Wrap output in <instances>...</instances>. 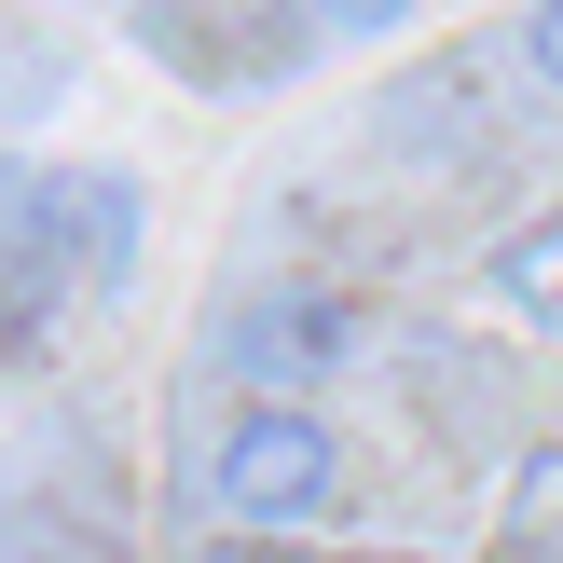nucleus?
I'll use <instances>...</instances> for the list:
<instances>
[{"label": "nucleus", "mask_w": 563, "mask_h": 563, "mask_svg": "<svg viewBox=\"0 0 563 563\" xmlns=\"http://www.w3.org/2000/svg\"><path fill=\"white\" fill-rule=\"evenodd\" d=\"M137 289V179L124 165H27L14 179V344H42L55 302Z\"/></svg>", "instance_id": "nucleus-1"}, {"label": "nucleus", "mask_w": 563, "mask_h": 563, "mask_svg": "<svg viewBox=\"0 0 563 563\" xmlns=\"http://www.w3.org/2000/svg\"><path fill=\"white\" fill-rule=\"evenodd\" d=\"M330 495H344V440H330L317 399L220 412V440H207V509L220 522H247V537H317Z\"/></svg>", "instance_id": "nucleus-2"}, {"label": "nucleus", "mask_w": 563, "mask_h": 563, "mask_svg": "<svg viewBox=\"0 0 563 563\" xmlns=\"http://www.w3.org/2000/svg\"><path fill=\"white\" fill-rule=\"evenodd\" d=\"M357 357V302L344 289H262L234 302V317L207 330V372H234L247 399H302V385H330Z\"/></svg>", "instance_id": "nucleus-3"}, {"label": "nucleus", "mask_w": 563, "mask_h": 563, "mask_svg": "<svg viewBox=\"0 0 563 563\" xmlns=\"http://www.w3.org/2000/svg\"><path fill=\"white\" fill-rule=\"evenodd\" d=\"M482 289L509 302L522 330H563V207H537V220H522V234H495Z\"/></svg>", "instance_id": "nucleus-4"}, {"label": "nucleus", "mask_w": 563, "mask_h": 563, "mask_svg": "<svg viewBox=\"0 0 563 563\" xmlns=\"http://www.w3.org/2000/svg\"><path fill=\"white\" fill-rule=\"evenodd\" d=\"M495 550L509 563H563V440H522L509 495H495Z\"/></svg>", "instance_id": "nucleus-5"}, {"label": "nucleus", "mask_w": 563, "mask_h": 563, "mask_svg": "<svg viewBox=\"0 0 563 563\" xmlns=\"http://www.w3.org/2000/svg\"><path fill=\"white\" fill-rule=\"evenodd\" d=\"M522 82H537V97H563V0H537V14H522Z\"/></svg>", "instance_id": "nucleus-6"}, {"label": "nucleus", "mask_w": 563, "mask_h": 563, "mask_svg": "<svg viewBox=\"0 0 563 563\" xmlns=\"http://www.w3.org/2000/svg\"><path fill=\"white\" fill-rule=\"evenodd\" d=\"M317 27H344V42H385V27H412V0H302Z\"/></svg>", "instance_id": "nucleus-7"}, {"label": "nucleus", "mask_w": 563, "mask_h": 563, "mask_svg": "<svg viewBox=\"0 0 563 563\" xmlns=\"http://www.w3.org/2000/svg\"><path fill=\"white\" fill-rule=\"evenodd\" d=\"M289 563H317V550H289Z\"/></svg>", "instance_id": "nucleus-8"}]
</instances>
